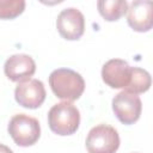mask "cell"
<instances>
[{"mask_svg":"<svg viewBox=\"0 0 153 153\" xmlns=\"http://www.w3.org/2000/svg\"><path fill=\"white\" fill-rule=\"evenodd\" d=\"M152 1L136 0L128 5V25L137 32H147L152 29Z\"/></svg>","mask_w":153,"mask_h":153,"instance_id":"30bf717a","label":"cell"},{"mask_svg":"<svg viewBox=\"0 0 153 153\" xmlns=\"http://www.w3.org/2000/svg\"><path fill=\"white\" fill-rule=\"evenodd\" d=\"M49 85L53 93L65 102L79 99L85 91L82 76L69 68H57L53 71L49 75Z\"/></svg>","mask_w":153,"mask_h":153,"instance_id":"6da1fadb","label":"cell"},{"mask_svg":"<svg viewBox=\"0 0 153 153\" xmlns=\"http://www.w3.org/2000/svg\"><path fill=\"white\" fill-rule=\"evenodd\" d=\"M8 134L16 145L20 147H29L35 145L41 136L39 122L29 115H14L7 127Z\"/></svg>","mask_w":153,"mask_h":153,"instance_id":"3957f363","label":"cell"},{"mask_svg":"<svg viewBox=\"0 0 153 153\" xmlns=\"http://www.w3.org/2000/svg\"><path fill=\"white\" fill-rule=\"evenodd\" d=\"M152 84L151 75L147 71L140 67H130V78L127 87L123 91H127L133 94H141L149 90Z\"/></svg>","mask_w":153,"mask_h":153,"instance_id":"8fae6325","label":"cell"},{"mask_svg":"<svg viewBox=\"0 0 153 153\" xmlns=\"http://www.w3.org/2000/svg\"><path fill=\"white\" fill-rule=\"evenodd\" d=\"M130 78V66L121 59H112L104 63L102 79L111 88H126Z\"/></svg>","mask_w":153,"mask_h":153,"instance_id":"9c48e42d","label":"cell"},{"mask_svg":"<svg viewBox=\"0 0 153 153\" xmlns=\"http://www.w3.org/2000/svg\"><path fill=\"white\" fill-rule=\"evenodd\" d=\"M45 88L41 80L30 79L19 82L14 88L16 102L26 109H37L45 100Z\"/></svg>","mask_w":153,"mask_h":153,"instance_id":"52a82bcc","label":"cell"},{"mask_svg":"<svg viewBox=\"0 0 153 153\" xmlns=\"http://www.w3.org/2000/svg\"><path fill=\"white\" fill-rule=\"evenodd\" d=\"M4 72L11 81L19 84L31 79L36 72V63L33 59L26 54H16L6 60Z\"/></svg>","mask_w":153,"mask_h":153,"instance_id":"ba28073f","label":"cell"},{"mask_svg":"<svg viewBox=\"0 0 153 153\" xmlns=\"http://www.w3.org/2000/svg\"><path fill=\"white\" fill-rule=\"evenodd\" d=\"M56 29L62 38L67 41H78L85 31L84 14L74 7L62 10L56 19Z\"/></svg>","mask_w":153,"mask_h":153,"instance_id":"8992f818","label":"cell"},{"mask_svg":"<svg viewBox=\"0 0 153 153\" xmlns=\"http://www.w3.org/2000/svg\"><path fill=\"white\" fill-rule=\"evenodd\" d=\"M48 124L53 133L67 136L74 134L80 124V112L71 102H61L48 112Z\"/></svg>","mask_w":153,"mask_h":153,"instance_id":"7a4b0ae2","label":"cell"},{"mask_svg":"<svg viewBox=\"0 0 153 153\" xmlns=\"http://www.w3.org/2000/svg\"><path fill=\"white\" fill-rule=\"evenodd\" d=\"M99 14L108 22H116L127 13L128 2L126 0H99L97 2Z\"/></svg>","mask_w":153,"mask_h":153,"instance_id":"7c38bea8","label":"cell"},{"mask_svg":"<svg viewBox=\"0 0 153 153\" xmlns=\"http://www.w3.org/2000/svg\"><path fill=\"white\" fill-rule=\"evenodd\" d=\"M112 111L123 124H134L141 115L142 103L139 96L121 91L112 99Z\"/></svg>","mask_w":153,"mask_h":153,"instance_id":"5b68a950","label":"cell"},{"mask_svg":"<svg viewBox=\"0 0 153 153\" xmlns=\"http://www.w3.org/2000/svg\"><path fill=\"white\" fill-rule=\"evenodd\" d=\"M0 153H13V152H12V149L10 147L0 143Z\"/></svg>","mask_w":153,"mask_h":153,"instance_id":"5bb4252c","label":"cell"},{"mask_svg":"<svg viewBox=\"0 0 153 153\" xmlns=\"http://www.w3.org/2000/svg\"><path fill=\"white\" fill-rule=\"evenodd\" d=\"M25 10L23 0H0V19H14Z\"/></svg>","mask_w":153,"mask_h":153,"instance_id":"4fadbf2b","label":"cell"},{"mask_svg":"<svg viewBox=\"0 0 153 153\" xmlns=\"http://www.w3.org/2000/svg\"><path fill=\"white\" fill-rule=\"evenodd\" d=\"M85 143L88 153H115L120 147V136L114 127L98 124L88 131Z\"/></svg>","mask_w":153,"mask_h":153,"instance_id":"277c9868","label":"cell"}]
</instances>
